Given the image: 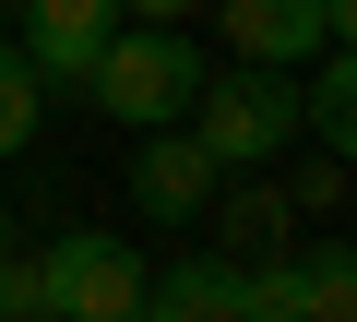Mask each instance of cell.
Segmentation results:
<instances>
[{
  "mask_svg": "<svg viewBox=\"0 0 357 322\" xmlns=\"http://www.w3.org/2000/svg\"><path fill=\"white\" fill-rule=\"evenodd\" d=\"M203 13H215V36H227L238 60H262V72L321 60V0H203Z\"/></svg>",
  "mask_w": 357,
  "mask_h": 322,
  "instance_id": "8",
  "label": "cell"
},
{
  "mask_svg": "<svg viewBox=\"0 0 357 322\" xmlns=\"http://www.w3.org/2000/svg\"><path fill=\"white\" fill-rule=\"evenodd\" d=\"M274 191H286L298 215H333V203H345V155H310V168H298V180H274Z\"/></svg>",
  "mask_w": 357,
  "mask_h": 322,
  "instance_id": "10",
  "label": "cell"
},
{
  "mask_svg": "<svg viewBox=\"0 0 357 322\" xmlns=\"http://www.w3.org/2000/svg\"><path fill=\"white\" fill-rule=\"evenodd\" d=\"M250 298H274L286 322H357V239H333V251H274V263H250Z\"/></svg>",
  "mask_w": 357,
  "mask_h": 322,
  "instance_id": "5",
  "label": "cell"
},
{
  "mask_svg": "<svg viewBox=\"0 0 357 322\" xmlns=\"http://www.w3.org/2000/svg\"><path fill=\"white\" fill-rule=\"evenodd\" d=\"M119 24H131L119 0H24V72H36V84H72V96H84L96 48H107Z\"/></svg>",
  "mask_w": 357,
  "mask_h": 322,
  "instance_id": "4",
  "label": "cell"
},
{
  "mask_svg": "<svg viewBox=\"0 0 357 322\" xmlns=\"http://www.w3.org/2000/svg\"><path fill=\"white\" fill-rule=\"evenodd\" d=\"M203 227H215V251H227V263H274V251H298V203L274 191V168H250V180H215Z\"/></svg>",
  "mask_w": 357,
  "mask_h": 322,
  "instance_id": "7",
  "label": "cell"
},
{
  "mask_svg": "<svg viewBox=\"0 0 357 322\" xmlns=\"http://www.w3.org/2000/svg\"><path fill=\"white\" fill-rule=\"evenodd\" d=\"M215 180H227V168H215L191 131H143V155H131V203H143L155 227H203Z\"/></svg>",
  "mask_w": 357,
  "mask_h": 322,
  "instance_id": "6",
  "label": "cell"
},
{
  "mask_svg": "<svg viewBox=\"0 0 357 322\" xmlns=\"http://www.w3.org/2000/svg\"><path fill=\"white\" fill-rule=\"evenodd\" d=\"M119 13H131V24H191L203 0H119Z\"/></svg>",
  "mask_w": 357,
  "mask_h": 322,
  "instance_id": "13",
  "label": "cell"
},
{
  "mask_svg": "<svg viewBox=\"0 0 357 322\" xmlns=\"http://www.w3.org/2000/svg\"><path fill=\"white\" fill-rule=\"evenodd\" d=\"M191 131L227 180H250V168H274V155L298 143V72H262V60H238V72H203V96H191Z\"/></svg>",
  "mask_w": 357,
  "mask_h": 322,
  "instance_id": "2",
  "label": "cell"
},
{
  "mask_svg": "<svg viewBox=\"0 0 357 322\" xmlns=\"http://www.w3.org/2000/svg\"><path fill=\"white\" fill-rule=\"evenodd\" d=\"M238 322H286V310H274V298H238Z\"/></svg>",
  "mask_w": 357,
  "mask_h": 322,
  "instance_id": "14",
  "label": "cell"
},
{
  "mask_svg": "<svg viewBox=\"0 0 357 322\" xmlns=\"http://www.w3.org/2000/svg\"><path fill=\"white\" fill-rule=\"evenodd\" d=\"M0 322H60L48 286H36V263H13V251H0Z\"/></svg>",
  "mask_w": 357,
  "mask_h": 322,
  "instance_id": "11",
  "label": "cell"
},
{
  "mask_svg": "<svg viewBox=\"0 0 357 322\" xmlns=\"http://www.w3.org/2000/svg\"><path fill=\"white\" fill-rule=\"evenodd\" d=\"M36 119H48V84L24 72V48H0V155H24Z\"/></svg>",
  "mask_w": 357,
  "mask_h": 322,
  "instance_id": "9",
  "label": "cell"
},
{
  "mask_svg": "<svg viewBox=\"0 0 357 322\" xmlns=\"http://www.w3.org/2000/svg\"><path fill=\"white\" fill-rule=\"evenodd\" d=\"M84 96H96L107 119H131V131H178V119H191V96H203V48H191V24H119V36L96 48Z\"/></svg>",
  "mask_w": 357,
  "mask_h": 322,
  "instance_id": "1",
  "label": "cell"
},
{
  "mask_svg": "<svg viewBox=\"0 0 357 322\" xmlns=\"http://www.w3.org/2000/svg\"><path fill=\"white\" fill-rule=\"evenodd\" d=\"M0 251H13V203H0Z\"/></svg>",
  "mask_w": 357,
  "mask_h": 322,
  "instance_id": "15",
  "label": "cell"
},
{
  "mask_svg": "<svg viewBox=\"0 0 357 322\" xmlns=\"http://www.w3.org/2000/svg\"><path fill=\"white\" fill-rule=\"evenodd\" d=\"M321 48H345V60H357V0H321Z\"/></svg>",
  "mask_w": 357,
  "mask_h": 322,
  "instance_id": "12",
  "label": "cell"
},
{
  "mask_svg": "<svg viewBox=\"0 0 357 322\" xmlns=\"http://www.w3.org/2000/svg\"><path fill=\"white\" fill-rule=\"evenodd\" d=\"M143 251L119 239V227H60L48 251H36V286H48V310L60 322H131L143 310Z\"/></svg>",
  "mask_w": 357,
  "mask_h": 322,
  "instance_id": "3",
  "label": "cell"
}]
</instances>
